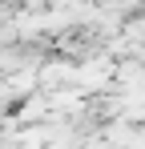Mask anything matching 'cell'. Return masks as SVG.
Listing matches in <instances>:
<instances>
[{
    "label": "cell",
    "instance_id": "obj_2",
    "mask_svg": "<svg viewBox=\"0 0 145 149\" xmlns=\"http://www.w3.org/2000/svg\"><path fill=\"white\" fill-rule=\"evenodd\" d=\"M89 4H113V0H89Z\"/></svg>",
    "mask_w": 145,
    "mask_h": 149
},
{
    "label": "cell",
    "instance_id": "obj_1",
    "mask_svg": "<svg viewBox=\"0 0 145 149\" xmlns=\"http://www.w3.org/2000/svg\"><path fill=\"white\" fill-rule=\"evenodd\" d=\"M121 36H125L129 45L145 49V12H141V16H133V20H125V24H121Z\"/></svg>",
    "mask_w": 145,
    "mask_h": 149
}]
</instances>
